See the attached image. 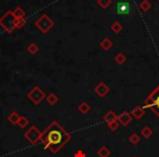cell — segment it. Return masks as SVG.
<instances>
[{"instance_id":"obj_28","label":"cell","mask_w":159,"mask_h":157,"mask_svg":"<svg viewBox=\"0 0 159 157\" xmlns=\"http://www.w3.org/2000/svg\"><path fill=\"white\" fill-rule=\"evenodd\" d=\"M74 157H85V154L82 152V150H77V152L75 153Z\"/></svg>"},{"instance_id":"obj_25","label":"cell","mask_w":159,"mask_h":157,"mask_svg":"<svg viewBox=\"0 0 159 157\" xmlns=\"http://www.w3.org/2000/svg\"><path fill=\"white\" fill-rule=\"evenodd\" d=\"M139 134H136V133H134V134H132V135H130V137H129V141L131 142L132 144H137L139 142Z\"/></svg>"},{"instance_id":"obj_7","label":"cell","mask_w":159,"mask_h":157,"mask_svg":"<svg viewBox=\"0 0 159 157\" xmlns=\"http://www.w3.org/2000/svg\"><path fill=\"white\" fill-rule=\"evenodd\" d=\"M131 121H132V115L128 111H123L118 116V122H120L123 127H126Z\"/></svg>"},{"instance_id":"obj_6","label":"cell","mask_w":159,"mask_h":157,"mask_svg":"<svg viewBox=\"0 0 159 157\" xmlns=\"http://www.w3.org/2000/svg\"><path fill=\"white\" fill-rule=\"evenodd\" d=\"M94 91H95V93L97 94L99 97L102 98L109 93V87H108V85H107L106 83L100 82V83H98V84L96 85L95 89H94Z\"/></svg>"},{"instance_id":"obj_29","label":"cell","mask_w":159,"mask_h":157,"mask_svg":"<svg viewBox=\"0 0 159 157\" xmlns=\"http://www.w3.org/2000/svg\"><path fill=\"white\" fill-rule=\"evenodd\" d=\"M158 1H159V0H158Z\"/></svg>"},{"instance_id":"obj_2","label":"cell","mask_w":159,"mask_h":157,"mask_svg":"<svg viewBox=\"0 0 159 157\" xmlns=\"http://www.w3.org/2000/svg\"><path fill=\"white\" fill-rule=\"evenodd\" d=\"M16 18L14 16L12 10L7 11L0 18V25L8 32V33H12L16 30Z\"/></svg>"},{"instance_id":"obj_27","label":"cell","mask_w":159,"mask_h":157,"mask_svg":"<svg viewBox=\"0 0 159 157\" xmlns=\"http://www.w3.org/2000/svg\"><path fill=\"white\" fill-rule=\"evenodd\" d=\"M154 106L156 107V108L159 109V95H157L156 98H155V100H154Z\"/></svg>"},{"instance_id":"obj_17","label":"cell","mask_w":159,"mask_h":157,"mask_svg":"<svg viewBox=\"0 0 159 157\" xmlns=\"http://www.w3.org/2000/svg\"><path fill=\"white\" fill-rule=\"evenodd\" d=\"M122 29H123V26H122V24L119 21H115V22L111 24V31L115 32L116 34L120 33V32L122 31Z\"/></svg>"},{"instance_id":"obj_23","label":"cell","mask_w":159,"mask_h":157,"mask_svg":"<svg viewBox=\"0 0 159 157\" xmlns=\"http://www.w3.org/2000/svg\"><path fill=\"white\" fill-rule=\"evenodd\" d=\"M30 123L29 119H27L26 117H24V116H21L20 119H19V122H18V126L20 127V128L24 129L25 127H27V124Z\"/></svg>"},{"instance_id":"obj_15","label":"cell","mask_w":159,"mask_h":157,"mask_svg":"<svg viewBox=\"0 0 159 157\" xmlns=\"http://www.w3.org/2000/svg\"><path fill=\"white\" fill-rule=\"evenodd\" d=\"M129 9H130V7H129V5L126 2H120L119 5H118V12L121 14L128 13Z\"/></svg>"},{"instance_id":"obj_16","label":"cell","mask_w":159,"mask_h":157,"mask_svg":"<svg viewBox=\"0 0 159 157\" xmlns=\"http://www.w3.org/2000/svg\"><path fill=\"white\" fill-rule=\"evenodd\" d=\"M46 100H47V103H48V104L50 105V106H53V105H56L58 103L59 98H58V96L56 95V94L51 93V94H49V95L47 96Z\"/></svg>"},{"instance_id":"obj_26","label":"cell","mask_w":159,"mask_h":157,"mask_svg":"<svg viewBox=\"0 0 159 157\" xmlns=\"http://www.w3.org/2000/svg\"><path fill=\"white\" fill-rule=\"evenodd\" d=\"M108 128H109V130H111V131L117 130V129L119 128V122H118V120L117 121H113V122H111V123H109Z\"/></svg>"},{"instance_id":"obj_3","label":"cell","mask_w":159,"mask_h":157,"mask_svg":"<svg viewBox=\"0 0 159 157\" xmlns=\"http://www.w3.org/2000/svg\"><path fill=\"white\" fill-rule=\"evenodd\" d=\"M53 25H55V22H53V21L49 18L48 14H46V13L42 14V16L35 21V26L37 27V29H39L40 31L45 34L48 33L53 27Z\"/></svg>"},{"instance_id":"obj_4","label":"cell","mask_w":159,"mask_h":157,"mask_svg":"<svg viewBox=\"0 0 159 157\" xmlns=\"http://www.w3.org/2000/svg\"><path fill=\"white\" fill-rule=\"evenodd\" d=\"M45 93L42 91L39 86H34L31 91L27 93V97L32 100L35 105H39L45 99Z\"/></svg>"},{"instance_id":"obj_10","label":"cell","mask_w":159,"mask_h":157,"mask_svg":"<svg viewBox=\"0 0 159 157\" xmlns=\"http://www.w3.org/2000/svg\"><path fill=\"white\" fill-rule=\"evenodd\" d=\"M99 46H100V48H102L104 50H109V49L113 46V43L110 38H104V39L99 43Z\"/></svg>"},{"instance_id":"obj_24","label":"cell","mask_w":159,"mask_h":157,"mask_svg":"<svg viewBox=\"0 0 159 157\" xmlns=\"http://www.w3.org/2000/svg\"><path fill=\"white\" fill-rule=\"evenodd\" d=\"M25 22H26V20H25V18L16 19V30H20V29H22V27L25 25Z\"/></svg>"},{"instance_id":"obj_9","label":"cell","mask_w":159,"mask_h":157,"mask_svg":"<svg viewBox=\"0 0 159 157\" xmlns=\"http://www.w3.org/2000/svg\"><path fill=\"white\" fill-rule=\"evenodd\" d=\"M131 113H132L133 117L136 118V119H141V118L144 116V113H145V111H144V109L142 108L141 106H136L135 108L132 109Z\"/></svg>"},{"instance_id":"obj_1","label":"cell","mask_w":159,"mask_h":157,"mask_svg":"<svg viewBox=\"0 0 159 157\" xmlns=\"http://www.w3.org/2000/svg\"><path fill=\"white\" fill-rule=\"evenodd\" d=\"M42 139L45 147L48 148L50 152L57 153L68 143L70 135L60 124L53 121L47 127L46 131L42 135Z\"/></svg>"},{"instance_id":"obj_11","label":"cell","mask_w":159,"mask_h":157,"mask_svg":"<svg viewBox=\"0 0 159 157\" xmlns=\"http://www.w3.org/2000/svg\"><path fill=\"white\" fill-rule=\"evenodd\" d=\"M20 117H21V116L19 115V113H16V110H13L11 113H10L9 116H8V120H9L10 123H12V124H18Z\"/></svg>"},{"instance_id":"obj_18","label":"cell","mask_w":159,"mask_h":157,"mask_svg":"<svg viewBox=\"0 0 159 157\" xmlns=\"http://www.w3.org/2000/svg\"><path fill=\"white\" fill-rule=\"evenodd\" d=\"M115 61L117 62L118 64H123L124 62L126 61V56L122 53H118L117 55L115 56Z\"/></svg>"},{"instance_id":"obj_20","label":"cell","mask_w":159,"mask_h":157,"mask_svg":"<svg viewBox=\"0 0 159 157\" xmlns=\"http://www.w3.org/2000/svg\"><path fill=\"white\" fill-rule=\"evenodd\" d=\"M139 8L143 11H148L152 8V2H150L149 0H142L141 2H139Z\"/></svg>"},{"instance_id":"obj_14","label":"cell","mask_w":159,"mask_h":157,"mask_svg":"<svg viewBox=\"0 0 159 157\" xmlns=\"http://www.w3.org/2000/svg\"><path fill=\"white\" fill-rule=\"evenodd\" d=\"M12 12H13L14 16H16V19L24 18V16H25V11L22 7H16L13 10H12Z\"/></svg>"},{"instance_id":"obj_21","label":"cell","mask_w":159,"mask_h":157,"mask_svg":"<svg viewBox=\"0 0 159 157\" xmlns=\"http://www.w3.org/2000/svg\"><path fill=\"white\" fill-rule=\"evenodd\" d=\"M141 133H142V135H143V137L149 139V137L152 135V128H149V127H145V128L142 129Z\"/></svg>"},{"instance_id":"obj_12","label":"cell","mask_w":159,"mask_h":157,"mask_svg":"<svg viewBox=\"0 0 159 157\" xmlns=\"http://www.w3.org/2000/svg\"><path fill=\"white\" fill-rule=\"evenodd\" d=\"M77 108H79L80 113H83V115H86V113L92 109L91 106H89V103H86V102H82L81 104L79 105V107H77Z\"/></svg>"},{"instance_id":"obj_13","label":"cell","mask_w":159,"mask_h":157,"mask_svg":"<svg viewBox=\"0 0 159 157\" xmlns=\"http://www.w3.org/2000/svg\"><path fill=\"white\" fill-rule=\"evenodd\" d=\"M97 154H98V156H99V157H109V156H110V154H111V152H110V150L107 147V146H102V147L98 150Z\"/></svg>"},{"instance_id":"obj_19","label":"cell","mask_w":159,"mask_h":157,"mask_svg":"<svg viewBox=\"0 0 159 157\" xmlns=\"http://www.w3.org/2000/svg\"><path fill=\"white\" fill-rule=\"evenodd\" d=\"M38 46L36 43H31V44L29 45V46L26 47V50L29 51L31 55H36V53H38Z\"/></svg>"},{"instance_id":"obj_22","label":"cell","mask_w":159,"mask_h":157,"mask_svg":"<svg viewBox=\"0 0 159 157\" xmlns=\"http://www.w3.org/2000/svg\"><path fill=\"white\" fill-rule=\"evenodd\" d=\"M112 0H97V5L99 7H102V9H107V8L110 7Z\"/></svg>"},{"instance_id":"obj_5","label":"cell","mask_w":159,"mask_h":157,"mask_svg":"<svg viewBox=\"0 0 159 157\" xmlns=\"http://www.w3.org/2000/svg\"><path fill=\"white\" fill-rule=\"evenodd\" d=\"M42 135H43V133L40 132L36 127H31V128L25 132L24 136L31 144H36L39 140H42Z\"/></svg>"},{"instance_id":"obj_8","label":"cell","mask_w":159,"mask_h":157,"mask_svg":"<svg viewBox=\"0 0 159 157\" xmlns=\"http://www.w3.org/2000/svg\"><path fill=\"white\" fill-rule=\"evenodd\" d=\"M104 120H105V122H107V123H111V122H113V121H117L118 120V116L116 115V113L115 111H112V110H109L108 113H106V115L104 116Z\"/></svg>"}]
</instances>
